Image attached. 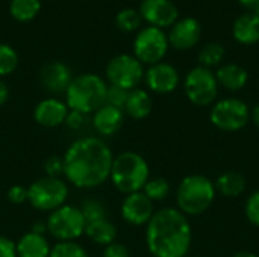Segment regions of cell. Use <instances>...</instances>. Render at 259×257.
Listing matches in <instances>:
<instances>
[{
	"label": "cell",
	"mask_w": 259,
	"mask_h": 257,
	"mask_svg": "<svg viewBox=\"0 0 259 257\" xmlns=\"http://www.w3.org/2000/svg\"><path fill=\"white\" fill-rule=\"evenodd\" d=\"M62 159L65 179L79 189H93L109 179L114 155L100 138L85 136L70 144Z\"/></svg>",
	"instance_id": "obj_1"
},
{
	"label": "cell",
	"mask_w": 259,
	"mask_h": 257,
	"mask_svg": "<svg viewBox=\"0 0 259 257\" xmlns=\"http://www.w3.org/2000/svg\"><path fill=\"white\" fill-rule=\"evenodd\" d=\"M191 239V224L179 209H161L147 223L146 244L152 256L187 257Z\"/></svg>",
	"instance_id": "obj_2"
},
{
	"label": "cell",
	"mask_w": 259,
	"mask_h": 257,
	"mask_svg": "<svg viewBox=\"0 0 259 257\" xmlns=\"http://www.w3.org/2000/svg\"><path fill=\"white\" fill-rule=\"evenodd\" d=\"M108 83L94 73H85L73 77L65 91V103L68 109L85 115L94 114L106 101Z\"/></svg>",
	"instance_id": "obj_3"
},
{
	"label": "cell",
	"mask_w": 259,
	"mask_h": 257,
	"mask_svg": "<svg viewBox=\"0 0 259 257\" xmlns=\"http://www.w3.org/2000/svg\"><path fill=\"white\" fill-rule=\"evenodd\" d=\"M109 179L121 194L140 192L150 179L149 164L135 151H123L114 158Z\"/></svg>",
	"instance_id": "obj_4"
},
{
	"label": "cell",
	"mask_w": 259,
	"mask_h": 257,
	"mask_svg": "<svg viewBox=\"0 0 259 257\" xmlns=\"http://www.w3.org/2000/svg\"><path fill=\"white\" fill-rule=\"evenodd\" d=\"M214 182L206 176L191 174L181 180L176 191L178 209L187 217H196L206 212L215 200Z\"/></svg>",
	"instance_id": "obj_5"
},
{
	"label": "cell",
	"mask_w": 259,
	"mask_h": 257,
	"mask_svg": "<svg viewBox=\"0 0 259 257\" xmlns=\"http://www.w3.org/2000/svg\"><path fill=\"white\" fill-rule=\"evenodd\" d=\"M68 197V185L61 177H41L27 188L29 204L41 212H53L64 206Z\"/></svg>",
	"instance_id": "obj_6"
},
{
	"label": "cell",
	"mask_w": 259,
	"mask_h": 257,
	"mask_svg": "<svg viewBox=\"0 0 259 257\" xmlns=\"http://www.w3.org/2000/svg\"><path fill=\"white\" fill-rule=\"evenodd\" d=\"M47 232L58 242L76 241L85 233V218L79 208L71 204H64L56 211L50 212L47 221Z\"/></svg>",
	"instance_id": "obj_7"
},
{
	"label": "cell",
	"mask_w": 259,
	"mask_h": 257,
	"mask_svg": "<svg viewBox=\"0 0 259 257\" xmlns=\"http://www.w3.org/2000/svg\"><path fill=\"white\" fill-rule=\"evenodd\" d=\"M144 67L143 64L134 56L127 53H121L114 56L106 68V80L112 86H118L127 91L138 88V85L144 80Z\"/></svg>",
	"instance_id": "obj_8"
},
{
	"label": "cell",
	"mask_w": 259,
	"mask_h": 257,
	"mask_svg": "<svg viewBox=\"0 0 259 257\" xmlns=\"http://www.w3.org/2000/svg\"><path fill=\"white\" fill-rule=\"evenodd\" d=\"M168 38L162 29L147 26L143 27L134 39V56L144 65L162 62L168 52Z\"/></svg>",
	"instance_id": "obj_9"
},
{
	"label": "cell",
	"mask_w": 259,
	"mask_h": 257,
	"mask_svg": "<svg viewBox=\"0 0 259 257\" xmlns=\"http://www.w3.org/2000/svg\"><path fill=\"white\" fill-rule=\"evenodd\" d=\"M184 91L188 100L196 106H209L219 94V82L215 73L205 67H194L184 80Z\"/></svg>",
	"instance_id": "obj_10"
},
{
	"label": "cell",
	"mask_w": 259,
	"mask_h": 257,
	"mask_svg": "<svg viewBox=\"0 0 259 257\" xmlns=\"http://www.w3.org/2000/svg\"><path fill=\"white\" fill-rule=\"evenodd\" d=\"M209 120L219 130L238 132L249 123L250 109L240 98H225L212 105Z\"/></svg>",
	"instance_id": "obj_11"
},
{
	"label": "cell",
	"mask_w": 259,
	"mask_h": 257,
	"mask_svg": "<svg viewBox=\"0 0 259 257\" xmlns=\"http://www.w3.org/2000/svg\"><path fill=\"white\" fill-rule=\"evenodd\" d=\"M141 18L153 27H171L179 20L178 6L171 0H143L138 9Z\"/></svg>",
	"instance_id": "obj_12"
},
{
	"label": "cell",
	"mask_w": 259,
	"mask_h": 257,
	"mask_svg": "<svg viewBox=\"0 0 259 257\" xmlns=\"http://www.w3.org/2000/svg\"><path fill=\"white\" fill-rule=\"evenodd\" d=\"M202 36V24L194 17L179 18L167 33L168 44L178 50L193 48Z\"/></svg>",
	"instance_id": "obj_13"
},
{
	"label": "cell",
	"mask_w": 259,
	"mask_h": 257,
	"mask_svg": "<svg viewBox=\"0 0 259 257\" xmlns=\"http://www.w3.org/2000/svg\"><path fill=\"white\" fill-rule=\"evenodd\" d=\"M144 82L147 88L156 94H170L179 85V73L171 64L158 62L147 68Z\"/></svg>",
	"instance_id": "obj_14"
},
{
	"label": "cell",
	"mask_w": 259,
	"mask_h": 257,
	"mask_svg": "<svg viewBox=\"0 0 259 257\" xmlns=\"http://www.w3.org/2000/svg\"><path fill=\"white\" fill-rule=\"evenodd\" d=\"M153 214H155L153 201L149 200L143 194V191L126 195L121 203V217L127 224L147 226Z\"/></svg>",
	"instance_id": "obj_15"
},
{
	"label": "cell",
	"mask_w": 259,
	"mask_h": 257,
	"mask_svg": "<svg viewBox=\"0 0 259 257\" xmlns=\"http://www.w3.org/2000/svg\"><path fill=\"white\" fill-rule=\"evenodd\" d=\"M39 80L42 88L52 94H65L67 88L73 80V73L70 67L64 62L53 61L41 68Z\"/></svg>",
	"instance_id": "obj_16"
},
{
	"label": "cell",
	"mask_w": 259,
	"mask_h": 257,
	"mask_svg": "<svg viewBox=\"0 0 259 257\" xmlns=\"http://www.w3.org/2000/svg\"><path fill=\"white\" fill-rule=\"evenodd\" d=\"M68 106L65 101H61L59 98L49 97L41 100L35 109H33V120L47 129L58 127L65 123L67 114H68Z\"/></svg>",
	"instance_id": "obj_17"
},
{
	"label": "cell",
	"mask_w": 259,
	"mask_h": 257,
	"mask_svg": "<svg viewBox=\"0 0 259 257\" xmlns=\"http://www.w3.org/2000/svg\"><path fill=\"white\" fill-rule=\"evenodd\" d=\"M124 123V111L103 105L93 114V126L103 136L115 135Z\"/></svg>",
	"instance_id": "obj_18"
},
{
	"label": "cell",
	"mask_w": 259,
	"mask_h": 257,
	"mask_svg": "<svg viewBox=\"0 0 259 257\" xmlns=\"http://www.w3.org/2000/svg\"><path fill=\"white\" fill-rule=\"evenodd\" d=\"M232 36L243 45H253L259 41V15L246 12L232 24Z\"/></svg>",
	"instance_id": "obj_19"
},
{
	"label": "cell",
	"mask_w": 259,
	"mask_h": 257,
	"mask_svg": "<svg viewBox=\"0 0 259 257\" xmlns=\"http://www.w3.org/2000/svg\"><path fill=\"white\" fill-rule=\"evenodd\" d=\"M215 79L219 82V86H223L228 91H240L246 86L249 80V73L244 67L238 64H225L219 67Z\"/></svg>",
	"instance_id": "obj_20"
},
{
	"label": "cell",
	"mask_w": 259,
	"mask_h": 257,
	"mask_svg": "<svg viewBox=\"0 0 259 257\" xmlns=\"http://www.w3.org/2000/svg\"><path fill=\"white\" fill-rule=\"evenodd\" d=\"M15 247L17 257H49L52 250L47 238L33 232L23 235L18 242H15Z\"/></svg>",
	"instance_id": "obj_21"
},
{
	"label": "cell",
	"mask_w": 259,
	"mask_h": 257,
	"mask_svg": "<svg viewBox=\"0 0 259 257\" xmlns=\"http://www.w3.org/2000/svg\"><path fill=\"white\" fill-rule=\"evenodd\" d=\"M153 108V101L150 94L146 89L141 88H135L132 91H129L127 95V101L124 106V112L134 118V120H144L146 117L150 115Z\"/></svg>",
	"instance_id": "obj_22"
},
{
	"label": "cell",
	"mask_w": 259,
	"mask_h": 257,
	"mask_svg": "<svg viewBox=\"0 0 259 257\" xmlns=\"http://www.w3.org/2000/svg\"><path fill=\"white\" fill-rule=\"evenodd\" d=\"M85 235L94 244L106 247V245L115 242V239H117V227L109 218H103V220L87 223Z\"/></svg>",
	"instance_id": "obj_23"
},
{
	"label": "cell",
	"mask_w": 259,
	"mask_h": 257,
	"mask_svg": "<svg viewBox=\"0 0 259 257\" xmlns=\"http://www.w3.org/2000/svg\"><path fill=\"white\" fill-rule=\"evenodd\" d=\"M246 185H247L246 177L238 171H226L220 174L214 182L215 191L228 198L241 195L246 191Z\"/></svg>",
	"instance_id": "obj_24"
},
{
	"label": "cell",
	"mask_w": 259,
	"mask_h": 257,
	"mask_svg": "<svg viewBox=\"0 0 259 257\" xmlns=\"http://www.w3.org/2000/svg\"><path fill=\"white\" fill-rule=\"evenodd\" d=\"M41 11V0H11L9 14L14 20L20 23H27L33 20Z\"/></svg>",
	"instance_id": "obj_25"
},
{
	"label": "cell",
	"mask_w": 259,
	"mask_h": 257,
	"mask_svg": "<svg viewBox=\"0 0 259 257\" xmlns=\"http://www.w3.org/2000/svg\"><path fill=\"white\" fill-rule=\"evenodd\" d=\"M115 26L118 30L124 32V33H131L140 29V24L143 21L140 12L134 8H124L121 11L117 12L115 15Z\"/></svg>",
	"instance_id": "obj_26"
},
{
	"label": "cell",
	"mask_w": 259,
	"mask_h": 257,
	"mask_svg": "<svg viewBox=\"0 0 259 257\" xmlns=\"http://www.w3.org/2000/svg\"><path fill=\"white\" fill-rule=\"evenodd\" d=\"M225 47L220 42H209L206 44L200 52H199V62L200 67L205 68H212L222 64L223 58H225Z\"/></svg>",
	"instance_id": "obj_27"
},
{
	"label": "cell",
	"mask_w": 259,
	"mask_h": 257,
	"mask_svg": "<svg viewBox=\"0 0 259 257\" xmlns=\"http://www.w3.org/2000/svg\"><path fill=\"white\" fill-rule=\"evenodd\" d=\"M143 194L152 201H162L170 194V183L162 177L149 179L143 188Z\"/></svg>",
	"instance_id": "obj_28"
},
{
	"label": "cell",
	"mask_w": 259,
	"mask_h": 257,
	"mask_svg": "<svg viewBox=\"0 0 259 257\" xmlns=\"http://www.w3.org/2000/svg\"><path fill=\"white\" fill-rule=\"evenodd\" d=\"M18 65V53L9 44L0 42V79L15 71Z\"/></svg>",
	"instance_id": "obj_29"
},
{
	"label": "cell",
	"mask_w": 259,
	"mask_h": 257,
	"mask_svg": "<svg viewBox=\"0 0 259 257\" xmlns=\"http://www.w3.org/2000/svg\"><path fill=\"white\" fill-rule=\"evenodd\" d=\"M79 209H80V212H82V215L85 218V223H91V221L108 218L106 208H105V204L100 200H94V198L83 200Z\"/></svg>",
	"instance_id": "obj_30"
},
{
	"label": "cell",
	"mask_w": 259,
	"mask_h": 257,
	"mask_svg": "<svg viewBox=\"0 0 259 257\" xmlns=\"http://www.w3.org/2000/svg\"><path fill=\"white\" fill-rule=\"evenodd\" d=\"M49 257H90L87 250L76 241L58 242L52 247Z\"/></svg>",
	"instance_id": "obj_31"
},
{
	"label": "cell",
	"mask_w": 259,
	"mask_h": 257,
	"mask_svg": "<svg viewBox=\"0 0 259 257\" xmlns=\"http://www.w3.org/2000/svg\"><path fill=\"white\" fill-rule=\"evenodd\" d=\"M127 95H129L127 89L108 85V92H106L105 105H109V106H114V108H118V109L124 111V106H126V101H127Z\"/></svg>",
	"instance_id": "obj_32"
},
{
	"label": "cell",
	"mask_w": 259,
	"mask_h": 257,
	"mask_svg": "<svg viewBox=\"0 0 259 257\" xmlns=\"http://www.w3.org/2000/svg\"><path fill=\"white\" fill-rule=\"evenodd\" d=\"M246 217L247 220L253 224L259 227V189L252 192L246 201Z\"/></svg>",
	"instance_id": "obj_33"
},
{
	"label": "cell",
	"mask_w": 259,
	"mask_h": 257,
	"mask_svg": "<svg viewBox=\"0 0 259 257\" xmlns=\"http://www.w3.org/2000/svg\"><path fill=\"white\" fill-rule=\"evenodd\" d=\"M44 171L49 177H59L64 174V159L61 156H50L44 161Z\"/></svg>",
	"instance_id": "obj_34"
},
{
	"label": "cell",
	"mask_w": 259,
	"mask_h": 257,
	"mask_svg": "<svg viewBox=\"0 0 259 257\" xmlns=\"http://www.w3.org/2000/svg\"><path fill=\"white\" fill-rule=\"evenodd\" d=\"M6 197L12 204H23L27 201V188L23 185H14L8 189Z\"/></svg>",
	"instance_id": "obj_35"
},
{
	"label": "cell",
	"mask_w": 259,
	"mask_h": 257,
	"mask_svg": "<svg viewBox=\"0 0 259 257\" xmlns=\"http://www.w3.org/2000/svg\"><path fill=\"white\" fill-rule=\"evenodd\" d=\"M85 114H82V112H77V111H68V114H67V118H65V126L68 127V129H71V130H77V129H80L83 124H85Z\"/></svg>",
	"instance_id": "obj_36"
},
{
	"label": "cell",
	"mask_w": 259,
	"mask_h": 257,
	"mask_svg": "<svg viewBox=\"0 0 259 257\" xmlns=\"http://www.w3.org/2000/svg\"><path fill=\"white\" fill-rule=\"evenodd\" d=\"M103 257H131V253H129V250L123 244L112 242V244L105 247Z\"/></svg>",
	"instance_id": "obj_37"
},
{
	"label": "cell",
	"mask_w": 259,
	"mask_h": 257,
	"mask_svg": "<svg viewBox=\"0 0 259 257\" xmlns=\"http://www.w3.org/2000/svg\"><path fill=\"white\" fill-rule=\"evenodd\" d=\"M0 257H17L15 242L6 236H0Z\"/></svg>",
	"instance_id": "obj_38"
},
{
	"label": "cell",
	"mask_w": 259,
	"mask_h": 257,
	"mask_svg": "<svg viewBox=\"0 0 259 257\" xmlns=\"http://www.w3.org/2000/svg\"><path fill=\"white\" fill-rule=\"evenodd\" d=\"M241 6L247 9V12L259 15V0H238Z\"/></svg>",
	"instance_id": "obj_39"
},
{
	"label": "cell",
	"mask_w": 259,
	"mask_h": 257,
	"mask_svg": "<svg viewBox=\"0 0 259 257\" xmlns=\"http://www.w3.org/2000/svg\"><path fill=\"white\" fill-rule=\"evenodd\" d=\"M9 100V88L8 85L0 79V106H3Z\"/></svg>",
	"instance_id": "obj_40"
},
{
	"label": "cell",
	"mask_w": 259,
	"mask_h": 257,
	"mask_svg": "<svg viewBox=\"0 0 259 257\" xmlns=\"http://www.w3.org/2000/svg\"><path fill=\"white\" fill-rule=\"evenodd\" d=\"M30 232H33V233H38V235H44L46 232H47V224L46 223H35L33 226H32V230Z\"/></svg>",
	"instance_id": "obj_41"
},
{
	"label": "cell",
	"mask_w": 259,
	"mask_h": 257,
	"mask_svg": "<svg viewBox=\"0 0 259 257\" xmlns=\"http://www.w3.org/2000/svg\"><path fill=\"white\" fill-rule=\"evenodd\" d=\"M250 120L259 129V105H256L253 109H250Z\"/></svg>",
	"instance_id": "obj_42"
},
{
	"label": "cell",
	"mask_w": 259,
	"mask_h": 257,
	"mask_svg": "<svg viewBox=\"0 0 259 257\" xmlns=\"http://www.w3.org/2000/svg\"><path fill=\"white\" fill-rule=\"evenodd\" d=\"M231 257H258L255 253H250V251H240V253H235L234 256Z\"/></svg>",
	"instance_id": "obj_43"
},
{
	"label": "cell",
	"mask_w": 259,
	"mask_h": 257,
	"mask_svg": "<svg viewBox=\"0 0 259 257\" xmlns=\"http://www.w3.org/2000/svg\"><path fill=\"white\" fill-rule=\"evenodd\" d=\"M190 257H200V256H190Z\"/></svg>",
	"instance_id": "obj_44"
}]
</instances>
